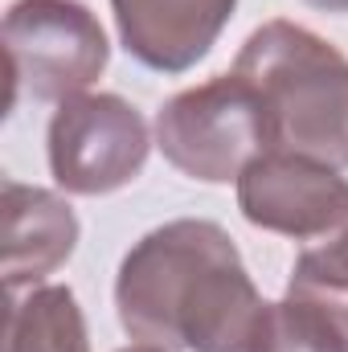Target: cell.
Wrapping results in <instances>:
<instances>
[{
  "instance_id": "cell-1",
  "label": "cell",
  "mask_w": 348,
  "mask_h": 352,
  "mask_svg": "<svg viewBox=\"0 0 348 352\" xmlns=\"http://www.w3.org/2000/svg\"><path fill=\"white\" fill-rule=\"evenodd\" d=\"M115 307L131 340L168 352H266L274 324L234 238L205 217L144 234L119 266Z\"/></svg>"
},
{
  "instance_id": "cell-2",
  "label": "cell",
  "mask_w": 348,
  "mask_h": 352,
  "mask_svg": "<svg viewBox=\"0 0 348 352\" xmlns=\"http://www.w3.org/2000/svg\"><path fill=\"white\" fill-rule=\"evenodd\" d=\"M270 119L274 148L348 168V58L295 21H266L234 58Z\"/></svg>"
},
{
  "instance_id": "cell-3",
  "label": "cell",
  "mask_w": 348,
  "mask_h": 352,
  "mask_svg": "<svg viewBox=\"0 0 348 352\" xmlns=\"http://www.w3.org/2000/svg\"><path fill=\"white\" fill-rule=\"evenodd\" d=\"M156 148L176 173L230 184L274 148L262 98L242 74H217L156 111Z\"/></svg>"
},
{
  "instance_id": "cell-4",
  "label": "cell",
  "mask_w": 348,
  "mask_h": 352,
  "mask_svg": "<svg viewBox=\"0 0 348 352\" xmlns=\"http://www.w3.org/2000/svg\"><path fill=\"white\" fill-rule=\"evenodd\" d=\"M8 107L21 98L66 102L107 70L111 45L83 0H12L4 12Z\"/></svg>"
},
{
  "instance_id": "cell-5",
  "label": "cell",
  "mask_w": 348,
  "mask_h": 352,
  "mask_svg": "<svg viewBox=\"0 0 348 352\" xmlns=\"http://www.w3.org/2000/svg\"><path fill=\"white\" fill-rule=\"evenodd\" d=\"M50 173L74 197H107L144 173L152 135L144 115L119 94H78L58 102L45 131Z\"/></svg>"
},
{
  "instance_id": "cell-6",
  "label": "cell",
  "mask_w": 348,
  "mask_h": 352,
  "mask_svg": "<svg viewBox=\"0 0 348 352\" xmlns=\"http://www.w3.org/2000/svg\"><path fill=\"white\" fill-rule=\"evenodd\" d=\"M234 184L238 209L250 226L295 242L328 238L348 217V180L340 168L299 152L270 148Z\"/></svg>"
},
{
  "instance_id": "cell-7",
  "label": "cell",
  "mask_w": 348,
  "mask_h": 352,
  "mask_svg": "<svg viewBox=\"0 0 348 352\" xmlns=\"http://www.w3.org/2000/svg\"><path fill=\"white\" fill-rule=\"evenodd\" d=\"M234 8L238 0H111L123 50L160 74L193 70L221 37Z\"/></svg>"
},
{
  "instance_id": "cell-8",
  "label": "cell",
  "mask_w": 348,
  "mask_h": 352,
  "mask_svg": "<svg viewBox=\"0 0 348 352\" xmlns=\"http://www.w3.org/2000/svg\"><path fill=\"white\" fill-rule=\"evenodd\" d=\"M78 246L74 209L37 184H21L4 176V287L17 295L21 287H41Z\"/></svg>"
},
{
  "instance_id": "cell-9",
  "label": "cell",
  "mask_w": 348,
  "mask_h": 352,
  "mask_svg": "<svg viewBox=\"0 0 348 352\" xmlns=\"http://www.w3.org/2000/svg\"><path fill=\"white\" fill-rule=\"evenodd\" d=\"M4 352H90L87 316L70 287L41 283L8 295Z\"/></svg>"
},
{
  "instance_id": "cell-10",
  "label": "cell",
  "mask_w": 348,
  "mask_h": 352,
  "mask_svg": "<svg viewBox=\"0 0 348 352\" xmlns=\"http://www.w3.org/2000/svg\"><path fill=\"white\" fill-rule=\"evenodd\" d=\"M266 352H348V307L287 283V295L274 303Z\"/></svg>"
},
{
  "instance_id": "cell-11",
  "label": "cell",
  "mask_w": 348,
  "mask_h": 352,
  "mask_svg": "<svg viewBox=\"0 0 348 352\" xmlns=\"http://www.w3.org/2000/svg\"><path fill=\"white\" fill-rule=\"evenodd\" d=\"M291 287L320 291V295H328V299L348 307V217L340 230L328 234L324 246H312V250H303L295 258Z\"/></svg>"
},
{
  "instance_id": "cell-12",
  "label": "cell",
  "mask_w": 348,
  "mask_h": 352,
  "mask_svg": "<svg viewBox=\"0 0 348 352\" xmlns=\"http://www.w3.org/2000/svg\"><path fill=\"white\" fill-rule=\"evenodd\" d=\"M307 4L320 12H348V0H307Z\"/></svg>"
},
{
  "instance_id": "cell-13",
  "label": "cell",
  "mask_w": 348,
  "mask_h": 352,
  "mask_svg": "<svg viewBox=\"0 0 348 352\" xmlns=\"http://www.w3.org/2000/svg\"><path fill=\"white\" fill-rule=\"evenodd\" d=\"M119 352H168V349H156V344H131V349H119Z\"/></svg>"
}]
</instances>
